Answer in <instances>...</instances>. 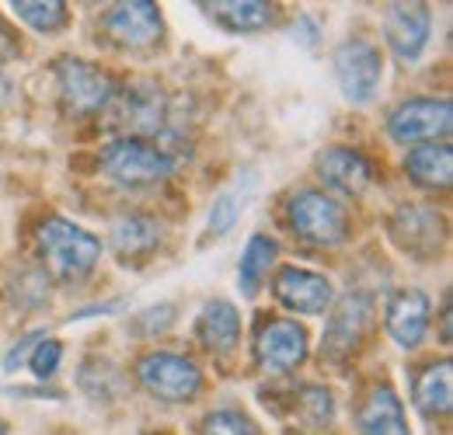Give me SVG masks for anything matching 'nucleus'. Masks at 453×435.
<instances>
[{
  "instance_id": "nucleus-1",
  "label": "nucleus",
  "mask_w": 453,
  "mask_h": 435,
  "mask_svg": "<svg viewBox=\"0 0 453 435\" xmlns=\"http://www.w3.org/2000/svg\"><path fill=\"white\" fill-rule=\"evenodd\" d=\"M185 143H165V140H136L122 136L105 150L102 167L119 185H154L165 181L185 161Z\"/></svg>"
},
{
  "instance_id": "nucleus-2",
  "label": "nucleus",
  "mask_w": 453,
  "mask_h": 435,
  "mask_svg": "<svg viewBox=\"0 0 453 435\" xmlns=\"http://www.w3.org/2000/svg\"><path fill=\"white\" fill-rule=\"evenodd\" d=\"M39 248H42V258H46L50 272L57 279H66V282H77V279L91 275L98 258H102V240L95 233H88L81 223L63 217L42 219Z\"/></svg>"
},
{
  "instance_id": "nucleus-3",
  "label": "nucleus",
  "mask_w": 453,
  "mask_h": 435,
  "mask_svg": "<svg viewBox=\"0 0 453 435\" xmlns=\"http://www.w3.org/2000/svg\"><path fill=\"white\" fill-rule=\"evenodd\" d=\"M136 377L150 397H161L168 404L192 401L203 390V373L188 355L178 352H150L136 362Z\"/></svg>"
},
{
  "instance_id": "nucleus-4",
  "label": "nucleus",
  "mask_w": 453,
  "mask_h": 435,
  "mask_svg": "<svg viewBox=\"0 0 453 435\" xmlns=\"http://www.w3.org/2000/svg\"><path fill=\"white\" fill-rule=\"evenodd\" d=\"M289 226L311 240V244H321V248H335L349 237V217L342 210V202H335L332 195L325 192H300L293 195L289 202Z\"/></svg>"
},
{
  "instance_id": "nucleus-5",
  "label": "nucleus",
  "mask_w": 453,
  "mask_h": 435,
  "mask_svg": "<svg viewBox=\"0 0 453 435\" xmlns=\"http://www.w3.org/2000/svg\"><path fill=\"white\" fill-rule=\"evenodd\" d=\"M450 102L447 98H411L397 105L388 118L391 140L415 147V143H436L450 133Z\"/></svg>"
},
{
  "instance_id": "nucleus-6",
  "label": "nucleus",
  "mask_w": 453,
  "mask_h": 435,
  "mask_svg": "<svg viewBox=\"0 0 453 435\" xmlns=\"http://www.w3.org/2000/svg\"><path fill=\"white\" fill-rule=\"evenodd\" d=\"M335 77H339L342 95L352 102V105H366L380 80H384V63H380V50L363 42V39H352V42H342L339 53H335Z\"/></svg>"
},
{
  "instance_id": "nucleus-7",
  "label": "nucleus",
  "mask_w": 453,
  "mask_h": 435,
  "mask_svg": "<svg viewBox=\"0 0 453 435\" xmlns=\"http://www.w3.org/2000/svg\"><path fill=\"white\" fill-rule=\"evenodd\" d=\"M57 84L59 95H63V105L77 115H88V111L105 109L115 98V88L109 80L105 70L91 66L88 59H63L57 66Z\"/></svg>"
},
{
  "instance_id": "nucleus-8",
  "label": "nucleus",
  "mask_w": 453,
  "mask_h": 435,
  "mask_svg": "<svg viewBox=\"0 0 453 435\" xmlns=\"http://www.w3.org/2000/svg\"><path fill=\"white\" fill-rule=\"evenodd\" d=\"M255 359L265 373H289L296 370L303 359H307V331L303 324L280 317V321H269L258 331V341H255Z\"/></svg>"
},
{
  "instance_id": "nucleus-9",
  "label": "nucleus",
  "mask_w": 453,
  "mask_h": 435,
  "mask_svg": "<svg viewBox=\"0 0 453 435\" xmlns=\"http://www.w3.org/2000/svg\"><path fill=\"white\" fill-rule=\"evenodd\" d=\"M391 237L397 240L401 251L415 255L418 262H426L433 251H440L443 240V219L433 206H397V213L391 217Z\"/></svg>"
},
{
  "instance_id": "nucleus-10",
  "label": "nucleus",
  "mask_w": 453,
  "mask_h": 435,
  "mask_svg": "<svg viewBox=\"0 0 453 435\" xmlns=\"http://www.w3.org/2000/svg\"><path fill=\"white\" fill-rule=\"evenodd\" d=\"M276 300L293 314H325L332 307V279L311 269L286 265L273 282Z\"/></svg>"
},
{
  "instance_id": "nucleus-11",
  "label": "nucleus",
  "mask_w": 453,
  "mask_h": 435,
  "mask_svg": "<svg viewBox=\"0 0 453 435\" xmlns=\"http://www.w3.org/2000/svg\"><path fill=\"white\" fill-rule=\"evenodd\" d=\"M429 7L426 4H391L388 14H384V32H388V42L395 50L397 59L404 63H415L426 42H429Z\"/></svg>"
},
{
  "instance_id": "nucleus-12",
  "label": "nucleus",
  "mask_w": 453,
  "mask_h": 435,
  "mask_svg": "<svg viewBox=\"0 0 453 435\" xmlns=\"http://www.w3.org/2000/svg\"><path fill=\"white\" fill-rule=\"evenodd\" d=\"M429 296L422 289H397L388 300V334L401 348H415L429 331Z\"/></svg>"
},
{
  "instance_id": "nucleus-13",
  "label": "nucleus",
  "mask_w": 453,
  "mask_h": 435,
  "mask_svg": "<svg viewBox=\"0 0 453 435\" xmlns=\"http://www.w3.org/2000/svg\"><path fill=\"white\" fill-rule=\"evenodd\" d=\"M318 174L342 195H363L373 185V164L352 147H332L318 157Z\"/></svg>"
},
{
  "instance_id": "nucleus-14",
  "label": "nucleus",
  "mask_w": 453,
  "mask_h": 435,
  "mask_svg": "<svg viewBox=\"0 0 453 435\" xmlns=\"http://www.w3.org/2000/svg\"><path fill=\"white\" fill-rule=\"evenodd\" d=\"M109 32L115 42L122 46H150L154 39H161V11L147 0H133V4H115L112 14L105 18Z\"/></svg>"
},
{
  "instance_id": "nucleus-15",
  "label": "nucleus",
  "mask_w": 453,
  "mask_h": 435,
  "mask_svg": "<svg viewBox=\"0 0 453 435\" xmlns=\"http://www.w3.org/2000/svg\"><path fill=\"white\" fill-rule=\"evenodd\" d=\"M196 338L213 355L234 352L237 341H241V314L234 310V303H226V300L206 303L203 314H199V324H196Z\"/></svg>"
},
{
  "instance_id": "nucleus-16",
  "label": "nucleus",
  "mask_w": 453,
  "mask_h": 435,
  "mask_svg": "<svg viewBox=\"0 0 453 435\" xmlns=\"http://www.w3.org/2000/svg\"><path fill=\"white\" fill-rule=\"evenodd\" d=\"M370 314H373V307H370L366 296H349V300H342L339 310H335L332 321H328V331H325V352H332V355L352 352V348L359 345L366 324H370Z\"/></svg>"
},
{
  "instance_id": "nucleus-17",
  "label": "nucleus",
  "mask_w": 453,
  "mask_h": 435,
  "mask_svg": "<svg viewBox=\"0 0 453 435\" xmlns=\"http://www.w3.org/2000/svg\"><path fill=\"white\" fill-rule=\"evenodd\" d=\"M359 432L363 435H411L408 432V418L401 408V397L384 383L373 386L370 397L359 408Z\"/></svg>"
},
{
  "instance_id": "nucleus-18",
  "label": "nucleus",
  "mask_w": 453,
  "mask_h": 435,
  "mask_svg": "<svg viewBox=\"0 0 453 435\" xmlns=\"http://www.w3.org/2000/svg\"><path fill=\"white\" fill-rule=\"evenodd\" d=\"M165 240V230L161 223L150 217H126L115 223L112 233V248L115 255L129 265V262H147Z\"/></svg>"
},
{
  "instance_id": "nucleus-19",
  "label": "nucleus",
  "mask_w": 453,
  "mask_h": 435,
  "mask_svg": "<svg viewBox=\"0 0 453 435\" xmlns=\"http://www.w3.org/2000/svg\"><path fill=\"white\" fill-rule=\"evenodd\" d=\"M210 18L226 32H262L273 25V4L262 0H234V4H203Z\"/></svg>"
},
{
  "instance_id": "nucleus-20",
  "label": "nucleus",
  "mask_w": 453,
  "mask_h": 435,
  "mask_svg": "<svg viewBox=\"0 0 453 435\" xmlns=\"http://www.w3.org/2000/svg\"><path fill=\"white\" fill-rule=\"evenodd\" d=\"M404 167L411 171V178L426 188H447L453 174V150L447 143H426V147H415L408 157H404Z\"/></svg>"
},
{
  "instance_id": "nucleus-21",
  "label": "nucleus",
  "mask_w": 453,
  "mask_h": 435,
  "mask_svg": "<svg viewBox=\"0 0 453 435\" xmlns=\"http://www.w3.org/2000/svg\"><path fill=\"white\" fill-rule=\"evenodd\" d=\"M453 373L450 362H433L426 366V373L415 383V404L426 418H443L450 415V397H453Z\"/></svg>"
},
{
  "instance_id": "nucleus-22",
  "label": "nucleus",
  "mask_w": 453,
  "mask_h": 435,
  "mask_svg": "<svg viewBox=\"0 0 453 435\" xmlns=\"http://www.w3.org/2000/svg\"><path fill=\"white\" fill-rule=\"evenodd\" d=\"M276 255H280V248H276V240H273V237L255 233V237L248 240V248H244V255H241V272H237L244 296H255L258 282L269 275L273 262H276Z\"/></svg>"
},
{
  "instance_id": "nucleus-23",
  "label": "nucleus",
  "mask_w": 453,
  "mask_h": 435,
  "mask_svg": "<svg viewBox=\"0 0 453 435\" xmlns=\"http://www.w3.org/2000/svg\"><path fill=\"white\" fill-rule=\"evenodd\" d=\"M11 7H14V14H18L25 25H32V28L42 32V35H53L59 28H66V21H70L66 4H57V0H50V4L21 0V4H11Z\"/></svg>"
},
{
  "instance_id": "nucleus-24",
  "label": "nucleus",
  "mask_w": 453,
  "mask_h": 435,
  "mask_svg": "<svg viewBox=\"0 0 453 435\" xmlns=\"http://www.w3.org/2000/svg\"><path fill=\"white\" fill-rule=\"evenodd\" d=\"M203 435H258V429L251 425L248 415H241V411H234V408H220V411H213V415L206 418Z\"/></svg>"
},
{
  "instance_id": "nucleus-25",
  "label": "nucleus",
  "mask_w": 453,
  "mask_h": 435,
  "mask_svg": "<svg viewBox=\"0 0 453 435\" xmlns=\"http://www.w3.org/2000/svg\"><path fill=\"white\" fill-rule=\"evenodd\" d=\"M59 359H63V345L53 341V338H42V341L32 348L28 366H32V373H35L39 380H50V377L59 370Z\"/></svg>"
},
{
  "instance_id": "nucleus-26",
  "label": "nucleus",
  "mask_w": 453,
  "mask_h": 435,
  "mask_svg": "<svg viewBox=\"0 0 453 435\" xmlns=\"http://www.w3.org/2000/svg\"><path fill=\"white\" fill-rule=\"evenodd\" d=\"M237 213H241L237 199H234V195H220V199L213 202V210H210V233H213V237L230 233L234 223H237Z\"/></svg>"
},
{
  "instance_id": "nucleus-27",
  "label": "nucleus",
  "mask_w": 453,
  "mask_h": 435,
  "mask_svg": "<svg viewBox=\"0 0 453 435\" xmlns=\"http://www.w3.org/2000/svg\"><path fill=\"white\" fill-rule=\"evenodd\" d=\"M42 338H46L42 331H39V334H28V338H21V341H18V345L7 352V359H4V370H7V373H14V370H18V366L28 359V352H32V348H35Z\"/></svg>"
},
{
  "instance_id": "nucleus-28",
  "label": "nucleus",
  "mask_w": 453,
  "mask_h": 435,
  "mask_svg": "<svg viewBox=\"0 0 453 435\" xmlns=\"http://www.w3.org/2000/svg\"><path fill=\"white\" fill-rule=\"evenodd\" d=\"M14 50H18V42H14V35H11V28L0 21V63L7 59V56H14Z\"/></svg>"
},
{
  "instance_id": "nucleus-29",
  "label": "nucleus",
  "mask_w": 453,
  "mask_h": 435,
  "mask_svg": "<svg viewBox=\"0 0 453 435\" xmlns=\"http://www.w3.org/2000/svg\"><path fill=\"white\" fill-rule=\"evenodd\" d=\"M0 435H7V429H4V425H0Z\"/></svg>"
}]
</instances>
